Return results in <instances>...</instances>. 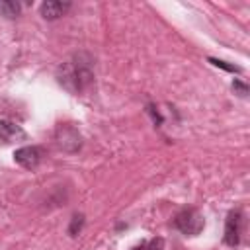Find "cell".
I'll return each mask as SVG.
<instances>
[{"label": "cell", "mask_w": 250, "mask_h": 250, "mask_svg": "<svg viewBox=\"0 0 250 250\" xmlns=\"http://www.w3.org/2000/svg\"><path fill=\"white\" fill-rule=\"evenodd\" d=\"M92 70L88 68V64L80 62L78 61H68L64 64H61L59 68V74H57V80L61 86H64L68 92L72 94H78L82 92L90 82H92Z\"/></svg>", "instance_id": "6da1fadb"}, {"label": "cell", "mask_w": 250, "mask_h": 250, "mask_svg": "<svg viewBox=\"0 0 250 250\" xmlns=\"http://www.w3.org/2000/svg\"><path fill=\"white\" fill-rule=\"evenodd\" d=\"M174 227L188 236H197L205 227V219L201 217V213L197 209L188 207V209H182L174 217Z\"/></svg>", "instance_id": "7a4b0ae2"}, {"label": "cell", "mask_w": 250, "mask_h": 250, "mask_svg": "<svg viewBox=\"0 0 250 250\" xmlns=\"http://www.w3.org/2000/svg\"><path fill=\"white\" fill-rule=\"evenodd\" d=\"M242 213L238 209H232L229 215H227V221H225V244L227 246H238L240 244V236H242Z\"/></svg>", "instance_id": "3957f363"}, {"label": "cell", "mask_w": 250, "mask_h": 250, "mask_svg": "<svg viewBox=\"0 0 250 250\" xmlns=\"http://www.w3.org/2000/svg\"><path fill=\"white\" fill-rule=\"evenodd\" d=\"M14 160L16 164H20L25 170H33L39 166V162L43 160V148L41 146H21L14 152Z\"/></svg>", "instance_id": "277c9868"}, {"label": "cell", "mask_w": 250, "mask_h": 250, "mask_svg": "<svg viewBox=\"0 0 250 250\" xmlns=\"http://www.w3.org/2000/svg\"><path fill=\"white\" fill-rule=\"evenodd\" d=\"M25 139H27V133L21 129V125L10 119H0V145H12Z\"/></svg>", "instance_id": "5b68a950"}, {"label": "cell", "mask_w": 250, "mask_h": 250, "mask_svg": "<svg viewBox=\"0 0 250 250\" xmlns=\"http://www.w3.org/2000/svg\"><path fill=\"white\" fill-rule=\"evenodd\" d=\"M70 2H61V0H45L41 6H39V14L43 16V20H59L61 16H64L68 10H70Z\"/></svg>", "instance_id": "8992f818"}, {"label": "cell", "mask_w": 250, "mask_h": 250, "mask_svg": "<svg viewBox=\"0 0 250 250\" xmlns=\"http://www.w3.org/2000/svg\"><path fill=\"white\" fill-rule=\"evenodd\" d=\"M21 12V6L20 2H14V0H0V14L8 20H14L18 18Z\"/></svg>", "instance_id": "52a82bcc"}, {"label": "cell", "mask_w": 250, "mask_h": 250, "mask_svg": "<svg viewBox=\"0 0 250 250\" xmlns=\"http://www.w3.org/2000/svg\"><path fill=\"white\" fill-rule=\"evenodd\" d=\"M131 250H164V238L154 236V238H150V240H145V242L133 246Z\"/></svg>", "instance_id": "ba28073f"}, {"label": "cell", "mask_w": 250, "mask_h": 250, "mask_svg": "<svg viewBox=\"0 0 250 250\" xmlns=\"http://www.w3.org/2000/svg\"><path fill=\"white\" fill-rule=\"evenodd\" d=\"M82 225H84V217H82V215H74V217H72V223H70V227H68L70 236H76V234L80 232Z\"/></svg>", "instance_id": "9c48e42d"}, {"label": "cell", "mask_w": 250, "mask_h": 250, "mask_svg": "<svg viewBox=\"0 0 250 250\" xmlns=\"http://www.w3.org/2000/svg\"><path fill=\"white\" fill-rule=\"evenodd\" d=\"M209 62H211V64H215V66H221V68H225V70H230V72H240V66L227 64L225 61H219V59H209Z\"/></svg>", "instance_id": "30bf717a"}, {"label": "cell", "mask_w": 250, "mask_h": 250, "mask_svg": "<svg viewBox=\"0 0 250 250\" xmlns=\"http://www.w3.org/2000/svg\"><path fill=\"white\" fill-rule=\"evenodd\" d=\"M232 90H234L238 96H242V98L248 96V86H246L244 82H240V80H232Z\"/></svg>", "instance_id": "8fae6325"}]
</instances>
